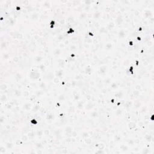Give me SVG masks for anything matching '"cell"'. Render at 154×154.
Returning <instances> with one entry per match:
<instances>
[{"instance_id":"1","label":"cell","mask_w":154,"mask_h":154,"mask_svg":"<svg viewBox=\"0 0 154 154\" xmlns=\"http://www.w3.org/2000/svg\"><path fill=\"white\" fill-rule=\"evenodd\" d=\"M152 97H153V93L149 96H146L145 97V99L144 100V102H143L142 104H144L145 105H147V106H149V104L150 103L151 101H152ZM125 107V106H123ZM125 108H126L127 109H128L129 111L132 112H134V113H136V114H138V113H140L142 111L141 110H140V108H144V107H142L141 106L139 105V106H137L136 107H134V108H126L125 107Z\"/></svg>"}]
</instances>
